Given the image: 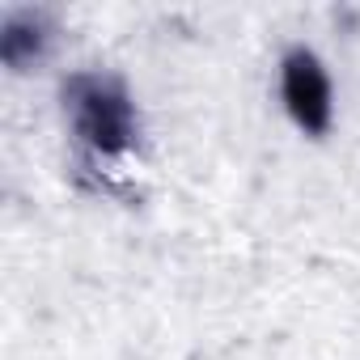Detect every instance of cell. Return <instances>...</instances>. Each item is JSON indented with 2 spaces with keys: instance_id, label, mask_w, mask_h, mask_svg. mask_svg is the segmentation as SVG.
I'll return each instance as SVG.
<instances>
[{
  "instance_id": "obj_3",
  "label": "cell",
  "mask_w": 360,
  "mask_h": 360,
  "mask_svg": "<svg viewBox=\"0 0 360 360\" xmlns=\"http://www.w3.org/2000/svg\"><path fill=\"white\" fill-rule=\"evenodd\" d=\"M47 43H51V34H47L43 13H9L5 26H0V60L13 72L34 68L47 56Z\"/></svg>"
},
{
  "instance_id": "obj_2",
  "label": "cell",
  "mask_w": 360,
  "mask_h": 360,
  "mask_svg": "<svg viewBox=\"0 0 360 360\" xmlns=\"http://www.w3.org/2000/svg\"><path fill=\"white\" fill-rule=\"evenodd\" d=\"M280 98H284L288 119L305 136H326L330 131V123H335V89H330L326 64L309 47H292L280 60Z\"/></svg>"
},
{
  "instance_id": "obj_1",
  "label": "cell",
  "mask_w": 360,
  "mask_h": 360,
  "mask_svg": "<svg viewBox=\"0 0 360 360\" xmlns=\"http://www.w3.org/2000/svg\"><path fill=\"white\" fill-rule=\"evenodd\" d=\"M64 106H68L77 144L94 161L115 165L136 153L140 119H136V102L123 89V81L106 72H72L64 85Z\"/></svg>"
}]
</instances>
